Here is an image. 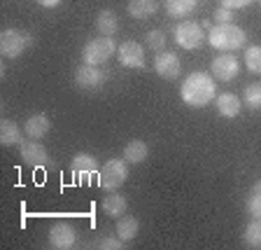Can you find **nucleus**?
<instances>
[{"label": "nucleus", "instance_id": "nucleus-13", "mask_svg": "<svg viewBox=\"0 0 261 250\" xmlns=\"http://www.w3.org/2000/svg\"><path fill=\"white\" fill-rule=\"evenodd\" d=\"M105 82V73L98 68V65H80L75 71V84L80 89H87V92H93V89H100Z\"/></svg>", "mask_w": 261, "mask_h": 250}, {"label": "nucleus", "instance_id": "nucleus-18", "mask_svg": "<svg viewBox=\"0 0 261 250\" xmlns=\"http://www.w3.org/2000/svg\"><path fill=\"white\" fill-rule=\"evenodd\" d=\"M96 28L100 35H105V38H112L114 33L119 31V16L114 14L112 10H103L98 12L96 16Z\"/></svg>", "mask_w": 261, "mask_h": 250}, {"label": "nucleus", "instance_id": "nucleus-25", "mask_svg": "<svg viewBox=\"0 0 261 250\" xmlns=\"http://www.w3.org/2000/svg\"><path fill=\"white\" fill-rule=\"evenodd\" d=\"M245 68L254 75H261V44H252L245 49Z\"/></svg>", "mask_w": 261, "mask_h": 250}, {"label": "nucleus", "instance_id": "nucleus-11", "mask_svg": "<svg viewBox=\"0 0 261 250\" xmlns=\"http://www.w3.org/2000/svg\"><path fill=\"white\" fill-rule=\"evenodd\" d=\"M70 169H72V175H75L77 183H82V185H87L89 180L93 178V175L98 173V162L93 154H87V152H80L72 157L70 162Z\"/></svg>", "mask_w": 261, "mask_h": 250}, {"label": "nucleus", "instance_id": "nucleus-10", "mask_svg": "<svg viewBox=\"0 0 261 250\" xmlns=\"http://www.w3.org/2000/svg\"><path fill=\"white\" fill-rule=\"evenodd\" d=\"M154 71H156V75L161 77V80H177L179 73H182V61H179V56L175 54V52H159L156 56H154Z\"/></svg>", "mask_w": 261, "mask_h": 250}, {"label": "nucleus", "instance_id": "nucleus-31", "mask_svg": "<svg viewBox=\"0 0 261 250\" xmlns=\"http://www.w3.org/2000/svg\"><path fill=\"white\" fill-rule=\"evenodd\" d=\"M42 7H59L61 5V0H38Z\"/></svg>", "mask_w": 261, "mask_h": 250}, {"label": "nucleus", "instance_id": "nucleus-33", "mask_svg": "<svg viewBox=\"0 0 261 250\" xmlns=\"http://www.w3.org/2000/svg\"><path fill=\"white\" fill-rule=\"evenodd\" d=\"M259 3H261V0H259Z\"/></svg>", "mask_w": 261, "mask_h": 250}, {"label": "nucleus", "instance_id": "nucleus-29", "mask_svg": "<svg viewBox=\"0 0 261 250\" xmlns=\"http://www.w3.org/2000/svg\"><path fill=\"white\" fill-rule=\"evenodd\" d=\"M215 21H217V24H231V21H233V10H228V7L219 5V10L215 12Z\"/></svg>", "mask_w": 261, "mask_h": 250}, {"label": "nucleus", "instance_id": "nucleus-1", "mask_svg": "<svg viewBox=\"0 0 261 250\" xmlns=\"http://www.w3.org/2000/svg\"><path fill=\"white\" fill-rule=\"evenodd\" d=\"M179 96L189 108H205L207 103H212L217 98V84L215 77L207 73L196 71L191 75H187V80L179 87Z\"/></svg>", "mask_w": 261, "mask_h": 250}, {"label": "nucleus", "instance_id": "nucleus-32", "mask_svg": "<svg viewBox=\"0 0 261 250\" xmlns=\"http://www.w3.org/2000/svg\"><path fill=\"white\" fill-rule=\"evenodd\" d=\"M252 192H261V180H256L254 185H252Z\"/></svg>", "mask_w": 261, "mask_h": 250}, {"label": "nucleus", "instance_id": "nucleus-12", "mask_svg": "<svg viewBox=\"0 0 261 250\" xmlns=\"http://www.w3.org/2000/svg\"><path fill=\"white\" fill-rule=\"evenodd\" d=\"M77 243V232L72 224L59 222L49 229V245L54 250H70Z\"/></svg>", "mask_w": 261, "mask_h": 250}, {"label": "nucleus", "instance_id": "nucleus-19", "mask_svg": "<svg viewBox=\"0 0 261 250\" xmlns=\"http://www.w3.org/2000/svg\"><path fill=\"white\" fill-rule=\"evenodd\" d=\"M140 232V220L133 218V215H121L117 218V236L121 241H133Z\"/></svg>", "mask_w": 261, "mask_h": 250}, {"label": "nucleus", "instance_id": "nucleus-2", "mask_svg": "<svg viewBox=\"0 0 261 250\" xmlns=\"http://www.w3.org/2000/svg\"><path fill=\"white\" fill-rule=\"evenodd\" d=\"M245 42H247V35L233 21L217 24V26H212L210 33H207V44L219 49V52H236V49L245 47Z\"/></svg>", "mask_w": 261, "mask_h": 250}, {"label": "nucleus", "instance_id": "nucleus-17", "mask_svg": "<svg viewBox=\"0 0 261 250\" xmlns=\"http://www.w3.org/2000/svg\"><path fill=\"white\" fill-rule=\"evenodd\" d=\"M100 206H103V213L108 218H121L126 213V208H128V201H126L124 194H119V192L114 190V192H108V194H105Z\"/></svg>", "mask_w": 261, "mask_h": 250}, {"label": "nucleus", "instance_id": "nucleus-3", "mask_svg": "<svg viewBox=\"0 0 261 250\" xmlns=\"http://www.w3.org/2000/svg\"><path fill=\"white\" fill-rule=\"evenodd\" d=\"M128 178V162L126 159H108L103 164V169L98 171V187L103 192L119 190Z\"/></svg>", "mask_w": 261, "mask_h": 250}, {"label": "nucleus", "instance_id": "nucleus-27", "mask_svg": "<svg viewBox=\"0 0 261 250\" xmlns=\"http://www.w3.org/2000/svg\"><path fill=\"white\" fill-rule=\"evenodd\" d=\"M245 206H247V213L252 218H261V192H250Z\"/></svg>", "mask_w": 261, "mask_h": 250}, {"label": "nucleus", "instance_id": "nucleus-16", "mask_svg": "<svg viewBox=\"0 0 261 250\" xmlns=\"http://www.w3.org/2000/svg\"><path fill=\"white\" fill-rule=\"evenodd\" d=\"M23 133L21 126L12 120H3L0 122V143L5 147H19L23 143Z\"/></svg>", "mask_w": 261, "mask_h": 250}, {"label": "nucleus", "instance_id": "nucleus-30", "mask_svg": "<svg viewBox=\"0 0 261 250\" xmlns=\"http://www.w3.org/2000/svg\"><path fill=\"white\" fill-rule=\"evenodd\" d=\"M252 0H219V5L222 7H228V10H243L247 7Z\"/></svg>", "mask_w": 261, "mask_h": 250}, {"label": "nucleus", "instance_id": "nucleus-8", "mask_svg": "<svg viewBox=\"0 0 261 250\" xmlns=\"http://www.w3.org/2000/svg\"><path fill=\"white\" fill-rule=\"evenodd\" d=\"M19 154H21V162L28 164V166H35V169H42V166H49L51 164V157H49L47 147L40 141H23L19 145Z\"/></svg>", "mask_w": 261, "mask_h": 250}, {"label": "nucleus", "instance_id": "nucleus-6", "mask_svg": "<svg viewBox=\"0 0 261 250\" xmlns=\"http://www.w3.org/2000/svg\"><path fill=\"white\" fill-rule=\"evenodd\" d=\"M173 38L177 42V47L191 52V49L203 47V42H205V28L196 21H179L173 31Z\"/></svg>", "mask_w": 261, "mask_h": 250}, {"label": "nucleus", "instance_id": "nucleus-21", "mask_svg": "<svg viewBox=\"0 0 261 250\" xmlns=\"http://www.w3.org/2000/svg\"><path fill=\"white\" fill-rule=\"evenodd\" d=\"M149 157V145L145 141H130L124 147V159L128 164H142Z\"/></svg>", "mask_w": 261, "mask_h": 250}, {"label": "nucleus", "instance_id": "nucleus-20", "mask_svg": "<svg viewBox=\"0 0 261 250\" xmlns=\"http://www.w3.org/2000/svg\"><path fill=\"white\" fill-rule=\"evenodd\" d=\"M159 12V3L156 0H130L128 3V14L133 19H149L152 14Z\"/></svg>", "mask_w": 261, "mask_h": 250}, {"label": "nucleus", "instance_id": "nucleus-24", "mask_svg": "<svg viewBox=\"0 0 261 250\" xmlns=\"http://www.w3.org/2000/svg\"><path fill=\"white\" fill-rule=\"evenodd\" d=\"M245 108H250V110H261V82H252V84H247L245 87Z\"/></svg>", "mask_w": 261, "mask_h": 250}, {"label": "nucleus", "instance_id": "nucleus-14", "mask_svg": "<svg viewBox=\"0 0 261 250\" xmlns=\"http://www.w3.org/2000/svg\"><path fill=\"white\" fill-rule=\"evenodd\" d=\"M23 131H26V136L33 138V141H42L49 131H51V122H49V117L44 112H35L26 120Z\"/></svg>", "mask_w": 261, "mask_h": 250}, {"label": "nucleus", "instance_id": "nucleus-7", "mask_svg": "<svg viewBox=\"0 0 261 250\" xmlns=\"http://www.w3.org/2000/svg\"><path fill=\"white\" fill-rule=\"evenodd\" d=\"M210 75L219 82H233L240 75V61L231 56V52H222V56H215L210 63Z\"/></svg>", "mask_w": 261, "mask_h": 250}, {"label": "nucleus", "instance_id": "nucleus-15", "mask_svg": "<svg viewBox=\"0 0 261 250\" xmlns=\"http://www.w3.org/2000/svg\"><path fill=\"white\" fill-rule=\"evenodd\" d=\"M215 105H217V112L222 115V117H226V120H233V117H238L240 110H243V101H240L236 94H231V92L217 94V98H215Z\"/></svg>", "mask_w": 261, "mask_h": 250}, {"label": "nucleus", "instance_id": "nucleus-26", "mask_svg": "<svg viewBox=\"0 0 261 250\" xmlns=\"http://www.w3.org/2000/svg\"><path fill=\"white\" fill-rule=\"evenodd\" d=\"M145 42H147V47L152 49V52H163L166 49V42H168V38H166V33L163 31H149L145 35Z\"/></svg>", "mask_w": 261, "mask_h": 250}, {"label": "nucleus", "instance_id": "nucleus-9", "mask_svg": "<svg viewBox=\"0 0 261 250\" xmlns=\"http://www.w3.org/2000/svg\"><path fill=\"white\" fill-rule=\"evenodd\" d=\"M117 61L124 68H145L147 59H145V47L136 40H126L117 47Z\"/></svg>", "mask_w": 261, "mask_h": 250}, {"label": "nucleus", "instance_id": "nucleus-22", "mask_svg": "<svg viewBox=\"0 0 261 250\" xmlns=\"http://www.w3.org/2000/svg\"><path fill=\"white\" fill-rule=\"evenodd\" d=\"M198 7V0H166V12L173 19H185Z\"/></svg>", "mask_w": 261, "mask_h": 250}, {"label": "nucleus", "instance_id": "nucleus-23", "mask_svg": "<svg viewBox=\"0 0 261 250\" xmlns=\"http://www.w3.org/2000/svg\"><path fill=\"white\" fill-rule=\"evenodd\" d=\"M243 241L247 248H261V218H254L247 227H245Z\"/></svg>", "mask_w": 261, "mask_h": 250}, {"label": "nucleus", "instance_id": "nucleus-4", "mask_svg": "<svg viewBox=\"0 0 261 250\" xmlns=\"http://www.w3.org/2000/svg\"><path fill=\"white\" fill-rule=\"evenodd\" d=\"M33 44L31 33L19 31V28H5L0 33V54L7 59H16L21 56L28 47Z\"/></svg>", "mask_w": 261, "mask_h": 250}, {"label": "nucleus", "instance_id": "nucleus-28", "mask_svg": "<svg viewBox=\"0 0 261 250\" xmlns=\"http://www.w3.org/2000/svg\"><path fill=\"white\" fill-rule=\"evenodd\" d=\"M96 248H100V250H119V248H124V241H121L119 236H103V239L96 243Z\"/></svg>", "mask_w": 261, "mask_h": 250}, {"label": "nucleus", "instance_id": "nucleus-5", "mask_svg": "<svg viewBox=\"0 0 261 250\" xmlns=\"http://www.w3.org/2000/svg\"><path fill=\"white\" fill-rule=\"evenodd\" d=\"M114 54H117V44H114L112 38H105V35L103 38L89 40V42L84 44V49H82V59L89 65H103L105 61H110Z\"/></svg>", "mask_w": 261, "mask_h": 250}]
</instances>
